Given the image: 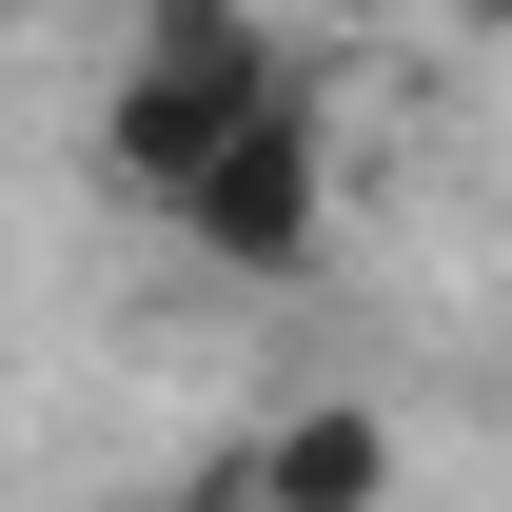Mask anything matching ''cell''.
I'll return each mask as SVG.
<instances>
[{
  "label": "cell",
  "mask_w": 512,
  "mask_h": 512,
  "mask_svg": "<svg viewBox=\"0 0 512 512\" xmlns=\"http://www.w3.org/2000/svg\"><path fill=\"white\" fill-rule=\"evenodd\" d=\"M256 119H296L276 20H256V0H138V60H119V99H99V158H119V178L178 217V197L217 178Z\"/></svg>",
  "instance_id": "6da1fadb"
},
{
  "label": "cell",
  "mask_w": 512,
  "mask_h": 512,
  "mask_svg": "<svg viewBox=\"0 0 512 512\" xmlns=\"http://www.w3.org/2000/svg\"><path fill=\"white\" fill-rule=\"evenodd\" d=\"M178 237L217 256V276H316V237H335V138H316V99H296V119H256L237 158L178 197Z\"/></svg>",
  "instance_id": "7a4b0ae2"
},
{
  "label": "cell",
  "mask_w": 512,
  "mask_h": 512,
  "mask_svg": "<svg viewBox=\"0 0 512 512\" xmlns=\"http://www.w3.org/2000/svg\"><path fill=\"white\" fill-rule=\"evenodd\" d=\"M256 512H394V414L375 394H296L256 434Z\"/></svg>",
  "instance_id": "3957f363"
},
{
  "label": "cell",
  "mask_w": 512,
  "mask_h": 512,
  "mask_svg": "<svg viewBox=\"0 0 512 512\" xmlns=\"http://www.w3.org/2000/svg\"><path fill=\"white\" fill-rule=\"evenodd\" d=\"M453 20H493V40H512V0H453Z\"/></svg>",
  "instance_id": "277c9868"
}]
</instances>
